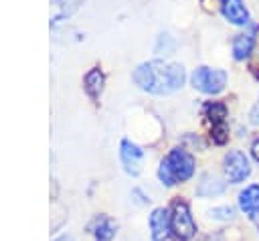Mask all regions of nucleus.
Segmentation results:
<instances>
[{
	"label": "nucleus",
	"mask_w": 259,
	"mask_h": 241,
	"mask_svg": "<svg viewBox=\"0 0 259 241\" xmlns=\"http://www.w3.org/2000/svg\"><path fill=\"white\" fill-rule=\"evenodd\" d=\"M170 227H172V235L178 241H190L196 235V223L194 217L190 213V207L186 200L176 198L170 207Z\"/></svg>",
	"instance_id": "7ed1b4c3"
},
{
	"label": "nucleus",
	"mask_w": 259,
	"mask_h": 241,
	"mask_svg": "<svg viewBox=\"0 0 259 241\" xmlns=\"http://www.w3.org/2000/svg\"><path fill=\"white\" fill-rule=\"evenodd\" d=\"M223 192H225V182L221 178H217L210 172H204L200 176V182L196 186V196H200V198H214V196H219Z\"/></svg>",
	"instance_id": "9d476101"
},
{
	"label": "nucleus",
	"mask_w": 259,
	"mask_h": 241,
	"mask_svg": "<svg viewBox=\"0 0 259 241\" xmlns=\"http://www.w3.org/2000/svg\"><path fill=\"white\" fill-rule=\"evenodd\" d=\"M192 87L198 89L200 93H206V95H214V93H221L227 85V71L223 69H210V67H196L192 77Z\"/></svg>",
	"instance_id": "20e7f679"
},
{
	"label": "nucleus",
	"mask_w": 259,
	"mask_h": 241,
	"mask_svg": "<svg viewBox=\"0 0 259 241\" xmlns=\"http://www.w3.org/2000/svg\"><path fill=\"white\" fill-rule=\"evenodd\" d=\"M132 79L146 93L168 95L182 89L186 81V71L178 63H166L162 59H154L138 65L132 73Z\"/></svg>",
	"instance_id": "f257e3e1"
},
{
	"label": "nucleus",
	"mask_w": 259,
	"mask_h": 241,
	"mask_svg": "<svg viewBox=\"0 0 259 241\" xmlns=\"http://www.w3.org/2000/svg\"><path fill=\"white\" fill-rule=\"evenodd\" d=\"M89 233L95 241H111L117 235V223L107 215H97L89 223Z\"/></svg>",
	"instance_id": "1a4fd4ad"
},
{
	"label": "nucleus",
	"mask_w": 259,
	"mask_h": 241,
	"mask_svg": "<svg viewBox=\"0 0 259 241\" xmlns=\"http://www.w3.org/2000/svg\"><path fill=\"white\" fill-rule=\"evenodd\" d=\"M204 113H206V117L210 119L212 126H214V124H221V122H225V117H227V105L221 103V101H210V103H206Z\"/></svg>",
	"instance_id": "2eb2a0df"
},
{
	"label": "nucleus",
	"mask_w": 259,
	"mask_h": 241,
	"mask_svg": "<svg viewBox=\"0 0 259 241\" xmlns=\"http://www.w3.org/2000/svg\"><path fill=\"white\" fill-rule=\"evenodd\" d=\"M237 203H239V209L253 217L255 213H259V184H247L239 196H237Z\"/></svg>",
	"instance_id": "9b49d317"
},
{
	"label": "nucleus",
	"mask_w": 259,
	"mask_h": 241,
	"mask_svg": "<svg viewBox=\"0 0 259 241\" xmlns=\"http://www.w3.org/2000/svg\"><path fill=\"white\" fill-rule=\"evenodd\" d=\"M251 219H253V223H255V227H257V231H259V213H255Z\"/></svg>",
	"instance_id": "6ab92c4d"
},
{
	"label": "nucleus",
	"mask_w": 259,
	"mask_h": 241,
	"mask_svg": "<svg viewBox=\"0 0 259 241\" xmlns=\"http://www.w3.org/2000/svg\"><path fill=\"white\" fill-rule=\"evenodd\" d=\"M55 241H73L71 237H67V235H63V237H59V239H55Z\"/></svg>",
	"instance_id": "aec40b11"
},
{
	"label": "nucleus",
	"mask_w": 259,
	"mask_h": 241,
	"mask_svg": "<svg viewBox=\"0 0 259 241\" xmlns=\"http://www.w3.org/2000/svg\"><path fill=\"white\" fill-rule=\"evenodd\" d=\"M210 138H212V142L214 144H225L227 140H229V126H227V122H221V124H214L212 126V130H210Z\"/></svg>",
	"instance_id": "dca6fc26"
},
{
	"label": "nucleus",
	"mask_w": 259,
	"mask_h": 241,
	"mask_svg": "<svg viewBox=\"0 0 259 241\" xmlns=\"http://www.w3.org/2000/svg\"><path fill=\"white\" fill-rule=\"evenodd\" d=\"M150 235L152 241H168L172 235V227H170V209L164 207H156L150 213Z\"/></svg>",
	"instance_id": "0eeeda50"
},
{
	"label": "nucleus",
	"mask_w": 259,
	"mask_h": 241,
	"mask_svg": "<svg viewBox=\"0 0 259 241\" xmlns=\"http://www.w3.org/2000/svg\"><path fill=\"white\" fill-rule=\"evenodd\" d=\"M253 43H255V36L253 32H245V34H237L233 38V57L237 61H243L249 57L251 49H253Z\"/></svg>",
	"instance_id": "4468645a"
},
{
	"label": "nucleus",
	"mask_w": 259,
	"mask_h": 241,
	"mask_svg": "<svg viewBox=\"0 0 259 241\" xmlns=\"http://www.w3.org/2000/svg\"><path fill=\"white\" fill-rule=\"evenodd\" d=\"M194 170H196V162L192 154L186 152L184 148H172L158 166V180L164 186H174L178 182L190 180Z\"/></svg>",
	"instance_id": "f03ea898"
},
{
	"label": "nucleus",
	"mask_w": 259,
	"mask_h": 241,
	"mask_svg": "<svg viewBox=\"0 0 259 241\" xmlns=\"http://www.w3.org/2000/svg\"><path fill=\"white\" fill-rule=\"evenodd\" d=\"M53 4H55V8H57V12H55V16H53V24H57V22H61V20H65V18H69L73 12H77L87 0H51Z\"/></svg>",
	"instance_id": "ddd939ff"
},
{
	"label": "nucleus",
	"mask_w": 259,
	"mask_h": 241,
	"mask_svg": "<svg viewBox=\"0 0 259 241\" xmlns=\"http://www.w3.org/2000/svg\"><path fill=\"white\" fill-rule=\"evenodd\" d=\"M208 215L217 221H233L235 219V209L231 205H223V207H214L208 211Z\"/></svg>",
	"instance_id": "f3484780"
},
{
	"label": "nucleus",
	"mask_w": 259,
	"mask_h": 241,
	"mask_svg": "<svg viewBox=\"0 0 259 241\" xmlns=\"http://www.w3.org/2000/svg\"><path fill=\"white\" fill-rule=\"evenodd\" d=\"M221 12L227 22L235 26H245L249 24V8L245 6L243 0H221Z\"/></svg>",
	"instance_id": "6e6552de"
},
{
	"label": "nucleus",
	"mask_w": 259,
	"mask_h": 241,
	"mask_svg": "<svg viewBox=\"0 0 259 241\" xmlns=\"http://www.w3.org/2000/svg\"><path fill=\"white\" fill-rule=\"evenodd\" d=\"M223 172L231 184H239L251 176V162L245 152L229 150L223 158Z\"/></svg>",
	"instance_id": "39448f33"
},
{
	"label": "nucleus",
	"mask_w": 259,
	"mask_h": 241,
	"mask_svg": "<svg viewBox=\"0 0 259 241\" xmlns=\"http://www.w3.org/2000/svg\"><path fill=\"white\" fill-rule=\"evenodd\" d=\"M144 150L134 144L132 140L123 138L119 142V160H121V166L123 170L130 174V176H138L142 172V160H144Z\"/></svg>",
	"instance_id": "423d86ee"
},
{
	"label": "nucleus",
	"mask_w": 259,
	"mask_h": 241,
	"mask_svg": "<svg viewBox=\"0 0 259 241\" xmlns=\"http://www.w3.org/2000/svg\"><path fill=\"white\" fill-rule=\"evenodd\" d=\"M103 83H105V77H103V73H101L99 67H93V69L87 71V75H85V79H83V85H85L87 95H89L93 101L99 99V95H101V91H103Z\"/></svg>",
	"instance_id": "f8f14e48"
},
{
	"label": "nucleus",
	"mask_w": 259,
	"mask_h": 241,
	"mask_svg": "<svg viewBox=\"0 0 259 241\" xmlns=\"http://www.w3.org/2000/svg\"><path fill=\"white\" fill-rule=\"evenodd\" d=\"M251 156L255 158V162H259V138H255L251 144Z\"/></svg>",
	"instance_id": "a211bd4d"
}]
</instances>
